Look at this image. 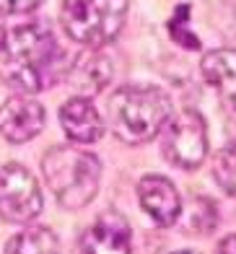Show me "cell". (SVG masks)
I'll use <instances>...</instances> for the list:
<instances>
[{
  "mask_svg": "<svg viewBox=\"0 0 236 254\" xmlns=\"http://www.w3.org/2000/svg\"><path fill=\"white\" fill-rule=\"evenodd\" d=\"M68 67L55 31L42 21L10 29L0 44V80L26 96L65 80Z\"/></svg>",
  "mask_w": 236,
  "mask_h": 254,
  "instance_id": "6da1fadb",
  "label": "cell"
},
{
  "mask_svg": "<svg viewBox=\"0 0 236 254\" xmlns=\"http://www.w3.org/2000/svg\"><path fill=\"white\" fill-rule=\"evenodd\" d=\"M171 117V99L158 86H120L109 99V122L114 135L127 145L153 140Z\"/></svg>",
  "mask_w": 236,
  "mask_h": 254,
  "instance_id": "7a4b0ae2",
  "label": "cell"
},
{
  "mask_svg": "<svg viewBox=\"0 0 236 254\" xmlns=\"http://www.w3.org/2000/svg\"><path fill=\"white\" fill-rule=\"evenodd\" d=\"M42 174L57 202L68 210H80L99 192L101 164L76 145H55L42 158Z\"/></svg>",
  "mask_w": 236,
  "mask_h": 254,
  "instance_id": "3957f363",
  "label": "cell"
},
{
  "mask_svg": "<svg viewBox=\"0 0 236 254\" xmlns=\"http://www.w3.org/2000/svg\"><path fill=\"white\" fill-rule=\"evenodd\" d=\"M127 5V0H63V29L73 42L99 50L122 31Z\"/></svg>",
  "mask_w": 236,
  "mask_h": 254,
  "instance_id": "277c9868",
  "label": "cell"
},
{
  "mask_svg": "<svg viewBox=\"0 0 236 254\" xmlns=\"http://www.w3.org/2000/svg\"><path fill=\"white\" fill-rule=\"evenodd\" d=\"M161 151L169 164L192 171L208 156V127L203 114L195 109H182L171 114L161 127Z\"/></svg>",
  "mask_w": 236,
  "mask_h": 254,
  "instance_id": "5b68a950",
  "label": "cell"
},
{
  "mask_svg": "<svg viewBox=\"0 0 236 254\" xmlns=\"http://www.w3.org/2000/svg\"><path fill=\"white\" fill-rule=\"evenodd\" d=\"M42 213V190L37 177L21 164L0 166V218L8 223H29Z\"/></svg>",
  "mask_w": 236,
  "mask_h": 254,
  "instance_id": "8992f818",
  "label": "cell"
},
{
  "mask_svg": "<svg viewBox=\"0 0 236 254\" xmlns=\"http://www.w3.org/2000/svg\"><path fill=\"white\" fill-rule=\"evenodd\" d=\"M44 107L31 96H10L0 107V135L8 143H29L44 127Z\"/></svg>",
  "mask_w": 236,
  "mask_h": 254,
  "instance_id": "52a82bcc",
  "label": "cell"
},
{
  "mask_svg": "<svg viewBox=\"0 0 236 254\" xmlns=\"http://www.w3.org/2000/svg\"><path fill=\"white\" fill-rule=\"evenodd\" d=\"M133 231L127 218L120 213H104L93 221L80 236L83 254H130Z\"/></svg>",
  "mask_w": 236,
  "mask_h": 254,
  "instance_id": "ba28073f",
  "label": "cell"
},
{
  "mask_svg": "<svg viewBox=\"0 0 236 254\" xmlns=\"http://www.w3.org/2000/svg\"><path fill=\"white\" fill-rule=\"evenodd\" d=\"M138 200L158 226H174L182 215V197L176 187L161 174H148L138 184Z\"/></svg>",
  "mask_w": 236,
  "mask_h": 254,
  "instance_id": "9c48e42d",
  "label": "cell"
},
{
  "mask_svg": "<svg viewBox=\"0 0 236 254\" xmlns=\"http://www.w3.org/2000/svg\"><path fill=\"white\" fill-rule=\"evenodd\" d=\"M65 80L78 91V96L91 99V96L101 94V91L107 88V83L112 80V63H109V57L101 55L99 50L86 47V52H80L76 60L70 63Z\"/></svg>",
  "mask_w": 236,
  "mask_h": 254,
  "instance_id": "30bf717a",
  "label": "cell"
},
{
  "mask_svg": "<svg viewBox=\"0 0 236 254\" xmlns=\"http://www.w3.org/2000/svg\"><path fill=\"white\" fill-rule=\"evenodd\" d=\"M205 83L216 91V96L229 112H236V50L221 47L203 55L200 63Z\"/></svg>",
  "mask_w": 236,
  "mask_h": 254,
  "instance_id": "8fae6325",
  "label": "cell"
},
{
  "mask_svg": "<svg viewBox=\"0 0 236 254\" xmlns=\"http://www.w3.org/2000/svg\"><path fill=\"white\" fill-rule=\"evenodd\" d=\"M60 122L63 130L73 143H96L104 135V120L96 112V107L83 99V96H73L63 104L60 109Z\"/></svg>",
  "mask_w": 236,
  "mask_h": 254,
  "instance_id": "7c38bea8",
  "label": "cell"
},
{
  "mask_svg": "<svg viewBox=\"0 0 236 254\" xmlns=\"http://www.w3.org/2000/svg\"><path fill=\"white\" fill-rule=\"evenodd\" d=\"M5 254H60V241L47 226L23 228L8 241Z\"/></svg>",
  "mask_w": 236,
  "mask_h": 254,
  "instance_id": "4fadbf2b",
  "label": "cell"
},
{
  "mask_svg": "<svg viewBox=\"0 0 236 254\" xmlns=\"http://www.w3.org/2000/svg\"><path fill=\"white\" fill-rule=\"evenodd\" d=\"M213 177L218 182V187L236 197V143L223 145L213 158Z\"/></svg>",
  "mask_w": 236,
  "mask_h": 254,
  "instance_id": "5bb4252c",
  "label": "cell"
},
{
  "mask_svg": "<svg viewBox=\"0 0 236 254\" xmlns=\"http://www.w3.org/2000/svg\"><path fill=\"white\" fill-rule=\"evenodd\" d=\"M169 34L176 44H182L187 50H200V37L190 29V5H176V10L169 18Z\"/></svg>",
  "mask_w": 236,
  "mask_h": 254,
  "instance_id": "9a60e30c",
  "label": "cell"
},
{
  "mask_svg": "<svg viewBox=\"0 0 236 254\" xmlns=\"http://www.w3.org/2000/svg\"><path fill=\"white\" fill-rule=\"evenodd\" d=\"M190 231L192 234H210L216 226V207L208 197H195L190 210Z\"/></svg>",
  "mask_w": 236,
  "mask_h": 254,
  "instance_id": "2e32d148",
  "label": "cell"
},
{
  "mask_svg": "<svg viewBox=\"0 0 236 254\" xmlns=\"http://www.w3.org/2000/svg\"><path fill=\"white\" fill-rule=\"evenodd\" d=\"M39 5L42 0H0V13H29Z\"/></svg>",
  "mask_w": 236,
  "mask_h": 254,
  "instance_id": "e0dca14e",
  "label": "cell"
},
{
  "mask_svg": "<svg viewBox=\"0 0 236 254\" xmlns=\"http://www.w3.org/2000/svg\"><path fill=\"white\" fill-rule=\"evenodd\" d=\"M216 254H236V234L223 239L221 244H218V252Z\"/></svg>",
  "mask_w": 236,
  "mask_h": 254,
  "instance_id": "ac0fdd59",
  "label": "cell"
},
{
  "mask_svg": "<svg viewBox=\"0 0 236 254\" xmlns=\"http://www.w3.org/2000/svg\"><path fill=\"white\" fill-rule=\"evenodd\" d=\"M3 39H5V26H3V18H0V44H3Z\"/></svg>",
  "mask_w": 236,
  "mask_h": 254,
  "instance_id": "d6986e66",
  "label": "cell"
},
{
  "mask_svg": "<svg viewBox=\"0 0 236 254\" xmlns=\"http://www.w3.org/2000/svg\"><path fill=\"white\" fill-rule=\"evenodd\" d=\"M171 254H195V252H171Z\"/></svg>",
  "mask_w": 236,
  "mask_h": 254,
  "instance_id": "ffe728a7",
  "label": "cell"
}]
</instances>
